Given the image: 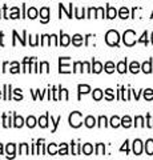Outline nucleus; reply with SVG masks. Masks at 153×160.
<instances>
[{
	"mask_svg": "<svg viewBox=\"0 0 153 160\" xmlns=\"http://www.w3.org/2000/svg\"><path fill=\"white\" fill-rule=\"evenodd\" d=\"M107 43L109 46H116L118 43V33L116 31H109L107 33Z\"/></svg>",
	"mask_w": 153,
	"mask_h": 160,
	"instance_id": "obj_1",
	"label": "nucleus"
},
{
	"mask_svg": "<svg viewBox=\"0 0 153 160\" xmlns=\"http://www.w3.org/2000/svg\"><path fill=\"white\" fill-rule=\"evenodd\" d=\"M69 123L72 127H79L81 124V113L80 112H73L69 116Z\"/></svg>",
	"mask_w": 153,
	"mask_h": 160,
	"instance_id": "obj_2",
	"label": "nucleus"
},
{
	"mask_svg": "<svg viewBox=\"0 0 153 160\" xmlns=\"http://www.w3.org/2000/svg\"><path fill=\"white\" fill-rule=\"evenodd\" d=\"M132 38H135V32L133 31H127L125 35H124V42L128 44V46H132V44L135 43V39H132Z\"/></svg>",
	"mask_w": 153,
	"mask_h": 160,
	"instance_id": "obj_3",
	"label": "nucleus"
},
{
	"mask_svg": "<svg viewBox=\"0 0 153 160\" xmlns=\"http://www.w3.org/2000/svg\"><path fill=\"white\" fill-rule=\"evenodd\" d=\"M133 151H135L136 155L141 153V142H140V140H136V142H135V144H133Z\"/></svg>",
	"mask_w": 153,
	"mask_h": 160,
	"instance_id": "obj_4",
	"label": "nucleus"
},
{
	"mask_svg": "<svg viewBox=\"0 0 153 160\" xmlns=\"http://www.w3.org/2000/svg\"><path fill=\"white\" fill-rule=\"evenodd\" d=\"M48 13H49V9H48V8H41L40 15H41V18H43V22H44V23H47V22H48Z\"/></svg>",
	"mask_w": 153,
	"mask_h": 160,
	"instance_id": "obj_5",
	"label": "nucleus"
},
{
	"mask_svg": "<svg viewBox=\"0 0 153 160\" xmlns=\"http://www.w3.org/2000/svg\"><path fill=\"white\" fill-rule=\"evenodd\" d=\"M72 42L75 46H80V44L83 43V36H80V35H75V36L72 38Z\"/></svg>",
	"mask_w": 153,
	"mask_h": 160,
	"instance_id": "obj_6",
	"label": "nucleus"
},
{
	"mask_svg": "<svg viewBox=\"0 0 153 160\" xmlns=\"http://www.w3.org/2000/svg\"><path fill=\"white\" fill-rule=\"evenodd\" d=\"M146 152L148 155H153V140H148L146 142Z\"/></svg>",
	"mask_w": 153,
	"mask_h": 160,
	"instance_id": "obj_7",
	"label": "nucleus"
},
{
	"mask_svg": "<svg viewBox=\"0 0 153 160\" xmlns=\"http://www.w3.org/2000/svg\"><path fill=\"white\" fill-rule=\"evenodd\" d=\"M85 126H87L88 128H92L93 126H95V119H93L92 116H88V118L85 119Z\"/></svg>",
	"mask_w": 153,
	"mask_h": 160,
	"instance_id": "obj_8",
	"label": "nucleus"
},
{
	"mask_svg": "<svg viewBox=\"0 0 153 160\" xmlns=\"http://www.w3.org/2000/svg\"><path fill=\"white\" fill-rule=\"evenodd\" d=\"M92 151H93V148H92L91 144H85V146L83 147V152L85 153V155H91Z\"/></svg>",
	"mask_w": 153,
	"mask_h": 160,
	"instance_id": "obj_9",
	"label": "nucleus"
},
{
	"mask_svg": "<svg viewBox=\"0 0 153 160\" xmlns=\"http://www.w3.org/2000/svg\"><path fill=\"white\" fill-rule=\"evenodd\" d=\"M37 16V11L35 8H29L28 9V18H31V19H35Z\"/></svg>",
	"mask_w": 153,
	"mask_h": 160,
	"instance_id": "obj_10",
	"label": "nucleus"
},
{
	"mask_svg": "<svg viewBox=\"0 0 153 160\" xmlns=\"http://www.w3.org/2000/svg\"><path fill=\"white\" fill-rule=\"evenodd\" d=\"M101 68H103V66L98 62H95L93 63V71H95L96 73H98V72H101Z\"/></svg>",
	"mask_w": 153,
	"mask_h": 160,
	"instance_id": "obj_11",
	"label": "nucleus"
},
{
	"mask_svg": "<svg viewBox=\"0 0 153 160\" xmlns=\"http://www.w3.org/2000/svg\"><path fill=\"white\" fill-rule=\"evenodd\" d=\"M61 44L63 46H68L69 44V36L68 35H61Z\"/></svg>",
	"mask_w": 153,
	"mask_h": 160,
	"instance_id": "obj_12",
	"label": "nucleus"
},
{
	"mask_svg": "<svg viewBox=\"0 0 153 160\" xmlns=\"http://www.w3.org/2000/svg\"><path fill=\"white\" fill-rule=\"evenodd\" d=\"M89 91H91V88L88 86H79V92H80V93H87Z\"/></svg>",
	"mask_w": 153,
	"mask_h": 160,
	"instance_id": "obj_13",
	"label": "nucleus"
},
{
	"mask_svg": "<svg viewBox=\"0 0 153 160\" xmlns=\"http://www.w3.org/2000/svg\"><path fill=\"white\" fill-rule=\"evenodd\" d=\"M93 98H95L96 100H100L103 98V92L101 89H95V92H93Z\"/></svg>",
	"mask_w": 153,
	"mask_h": 160,
	"instance_id": "obj_14",
	"label": "nucleus"
},
{
	"mask_svg": "<svg viewBox=\"0 0 153 160\" xmlns=\"http://www.w3.org/2000/svg\"><path fill=\"white\" fill-rule=\"evenodd\" d=\"M117 69H118V72L124 73V72H125V62L118 63V64H117Z\"/></svg>",
	"mask_w": 153,
	"mask_h": 160,
	"instance_id": "obj_15",
	"label": "nucleus"
},
{
	"mask_svg": "<svg viewBox=\"0 0 153 160\" xmlns=\"http://www.w3.org/2000/svg\"><path fill=\"white\" fill-rule=\"evenodd\" d=\"M35 122H36V120H35V118H33V116H29V118L27 119V126L32 128L33 126H35Z\"/></svg>",
	"mask_w": 153,
	"mask_h": 160,
	"instance_id": "obj_16",
	"label": "nucleus"
},
{
	"mask_svg": "<svg viewBox=\"0 0 153 160\" xmlns=\"http://www.w3.org/2000/svg\"><path fill=\"white\" fill-rule=\"evenodd\" d=\"M121 124H122L124 127H129V126H131V119L128 118V116H125L124 119L121 120Z\"/></svg>",
	"mask_w": 153,
	"mask_h": 160,
	"instance_id": "obj_17",
	"label": "nucleus"
},
{
	"mask_svg": "<svg viewBox=\"0 0 153 160\" xmlns=\"http://www.w3.org/2000/svg\"><path fill=\"white\" fill-rule=\"evenodd\" d=\"M47 118H48V115H45V116L40 118V120H39V124H40L41 127H47Z\"/></svg>",
	"mask_w": 153,
	"mask_h": 160,
	"instance_id": "obj_18",
	"label": "nucleus"
},
{
	"mask_svg": "<svg viewBox=\"0 0 153 160\" xmlns=\"http://www.w3.org/2000/svg\"><path fill=\"white\" fill-rule=\"evenodd\" d=\"M111 124H112V127H118V124H120V119L118 118H112V120H111Z\"/></svg>",
	"mask_w": 153,
	"mask_h": 160,
	"instance_id": "obj_19",
	"label": "nucleus"
},
{
	"mask_svg": "<svg viewBox=\"0 0 153 160\" xmlns=\"http://www.w3.org/2000/svg\"><path fill=\"white\" fill-rule=\"evenodd\" d=\"M116 16V9H113L112 7H108V18H115Z\"/></svg>",
	"mask_w": 153,
	"mask_h": 160,
	"instance_id": "obj_20",
	"label": "nucleus"
},
{
	"mask_svg": "<svg viewBox=\"0 0 153 160\" xmlns=\"http://www.w3.org/2000/svg\"><path fill=\"white\" fill-rule=\"evenodd\" d=\"M15 126H16V127H22L23 126V119L20 116L15 118Z\"/></svg>",
	"mask_w": 153,
	"mask_h": 160,
	"instance_id": "obj_21",
	"label": "nucleus"
},
{
	"mask_svg": "<svg viewBox=\"0 0 153 160\" xmlns=\"http://www.w3.org/2000/svg\"><path fill=\"white\" fill-rule=\"evenodd\" d=\"M142 71L144 72H151L152 69H151V63L148 62V63H144V66H142Z\"/></svg>",
	"mask_w": 153,
	"mask_h": 160,
	"instance_id": "obj_22",
	"label": "nucleus"
},
{
	"mask_svg": "<svg viewBox=\"0 0 153 160\" xmlns=\"http://www.w3.org/2000/svg\"><path fill=\"white\" fill-rule=\"evenodd\" d=\"M131 71H132V72H135V73H136L137 71H139V64H137L136 62L131 64Z\"/></svg>",
	"mask_w": 153,
	"mask_h": 160,
	"instance_id": "obj_23",
	"label": "nucleus"
},
{
	"mask_svg": "<svg viewBox=\"0 0 153 160\" xmlns=\"http://www.w3.org/2000/svg\"><path fill=\"white\" fill-rule=\"evenodd\" d=\"M7 152L11 153V156H13V152H15V146L13 144H9V146H7Z\"/></svg>",
	"mask_w": 153,
	"mask_h": 160,
	"instance_id": "obj_24",
	"label": "nucleus"
},
{
	"mask_svg": "<svg viewBox=\"0 0 153 160\" xmlns=\"http://www.w3.org/2000/svg\"><path fill=\"white\" fill-rule=\"evenodd\" d=\"M48 152L51 155H55L56 153V149H55V144H51V146L48 147Z\"/></svg>",
	"mask_w": 153,
	"mask_h": 160,
	"instance_id": "obj_25",
	"label": "nucleus"
},
{
	"mask_svg": "<svg viewBox=\"0 0 153 160\" xmlns=\"http://www.w3.org/2000/svg\"><path fill=\"white\" fill-rule=\"evenodd\" d=\"M105 68H107V69H105L107 72H109V73H111V72H113V64H112V63H107Z\"/></svg>",
	"mask_w": 153,
	"mask_h": 160,
	"instance_id": "obj_26",
	"label": "nucleus"
},
{
	"mask_svg": "<svg viewBox=\"0 0 153 160\" xmlns=\"http://www.w3.org/2000/svg\"><path fill=\"white\" fill-rule=\"evenodd\" d=\"M120 15H121V18H128V9L127 8H121V11H120Z\"/></svg>",
	"mask_w": 153,
	"mask_h": 160,
	"instance_id": "obj_27",
	"label": "nucleus"
},
{
	"mask_svg": "<svg viewBox=\"0 0 153 160\" xmlns=\"http://www.w3.org/2000/svg\"><path fill=\"white\" fill-rule=\"evenodd\" d=\"M152 98H153V91H152V89H146L145 99H152Z\"/></svg>",
	"mask_w": 153,
	"mask_h": 160,
	"instance_id": "obj_28",
	"label": "nucleus"
},
{
	"mask_svg": "<svg viewBox=\"0 0 153 160\" xmlns=\"http://www.w3.org/2000/svg\"><path fill=\"white\" fill-rule=\"evenodd\" d=\"M60 153L67 155V146H65V144H61V147H60Z\"/></svg>",
	"mask_w": 153,
	"mask_h": 160,
	"instance_id": "obj_29",
	"label": "nucleus"
},
{
	"mask_svg": "<svg viewBox=\"0 0 153 160\" xmlns=\"http://www.w3.org/2000/svg\"><path fill=\"white\" fill-rule=\"evenodd\" d=\"M22 153L27 155V144H23V146H22Z\"/></svg>",
	"mask_w": 153,
	"mask_h": 160,
	"instance_id": "obj_30",
	"label": "nucleus"
},
{
	"mask_svg": "<svg viewBox=\"0 0 153 160\" xmlns=\"http://www.w3.org/2000/svg\"><path fill=\"white\" fill-rule=\"evenodd\" d=\"M103 152V144H98V147H97V155H101Z\"/></svg>",
	"mask_w": 153,
	"mask_h": 160,
	"instance_id": "obj_31",
	"label": "nucleus"
},
{
	"mask_svg": "<svg viewBox=\"0 0 153 160\" xmlns=\"http://www.w3.org/2000/svg\"><path fill=\"white\" fill-rule=\"evenodd\" d=\"M0 155H2V144H0Z\"/></svg>",
	"mask_w": 153,
	"mask_h": 160,
	"instance_id": "obj_32",
	"label": "nucleus"
},
{
	"mask_svg": "<svg viewBox=\"0 0 153 160\" xmlns=\"http://www.w3.org/2000/svg\"><path fill=\"white\" fill-rule=\"evenodd\" d=\"M152 36H153V35H152ZM152 40H153V38H152Z\"/></svg>",
	"mask_w": 153,
	"mask_h": 160,
	"instance_id": "obj_33",
	"label": "nucleus"
}]
</instances>
